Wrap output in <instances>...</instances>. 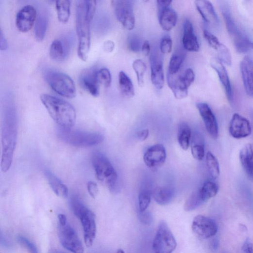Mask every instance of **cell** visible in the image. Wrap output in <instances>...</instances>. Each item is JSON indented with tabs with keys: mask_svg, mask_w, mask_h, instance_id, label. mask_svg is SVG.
Wrapping results in <instances>:
<instances>
[{
	"mask_svg": "<svg viewBox=\"0 0 253 253\" xmlns=\"http://www.w3.org/2000/svg\"><path fill=\"white\" fill-rule=\"evenodd\" d=\"M40 99L49 114L59 128L72 129L76 121V114L74 107L70 103L48 94H42Z\"/></svg>",
	"mask_w": 253,
	"mask_h": 253,
	"instance_id": "obj_2",
	"label": "cell"
},
{
	"mask_svg": "<svg viewBox=\"0 0 253 253\" xmlns=\"http://www.w3.org/2000/svg\"><path fill=\"white\" fill-rule=\"evenodd\" d=\"M59 238L62 246L67 250L76 253L84 252V247L75 230L67 222L59 224Z\"/></svg>",
	"mask_w": 253,
	"mask_h": 253,
	"instance_id": "obj_9",
	"label": "cell"
},
{
	"mask_svg": "<svg viewBox=\"0 0 253 253\" xmlns=\"http://www.w3.org/2000/svg\"><path fill=\"white\" fill-rule=\"evenodd\" d=\"M167 82L169 87L172 91L175 97L178 100H182L188 96L189 87L185 80L183 74L178 76L167 73Z\"/></svg>",
	"mask_w": 253,
	"mask_h": 253,
	"instance_id": "obj_20",
	"label": "cell"
},
{
	"mask_svg": "<svg viewBox=\"0 0 253 253\" xmlns=\"http://www.w3.org/2000/svg\"><path fill=\"white\" fill-rule=\"evenodd\" d=\"M159 21L162 30L169 32L176 26L178 15L173 9L168 7L159 12Z\"/></svg>",
	"mask_w": 253,
	"mask_h": 253,
	"instance_id": "obj_25",
	"label": "cell"
},
{
	"mask_svg": "<svg viewBox=\"0 0 253 253\" xmlns=\"http://www.w3.org/2000/svg\"><path fill=\"white\" fill-rule=\"evenodd\" d=\"M8 49L7 40L2 31H0V50L4 51Z\"/></svg>",
	"mask_w": 253,
	"mask_h": 253,
	"instance_id": "obj_52",
	"label": "cell"
},
{
	"mask_svg": "<svg viewBox=\"0 0 253 253\" xmlns=\"http://www.w3.org/2000/svg\"><path fill=\"white\" fill-rule=\"evenodd\" d=\"M211 66L216 71L225 92H226L228 101L229 102H232L233 91L230 77L226 67L218 59L213 60Z\"/></svg>",
	"mask_w": 253,
	"mask_h": 253,
	"instance_id": "obj_19",
	"label": "cell"
},
{
	"mask_svg": "<svg viewBox=\"0 0 253 253\" xmlns=\"http://www.w3.org/2000/svg\"><path fill=\"white\" fill-rule=\"evenodd\" d=\"M196 107L204 122L206 129L209 135L216 139L219 135V127L217 119L209 105L204 102L197 103Z\"/></svg>",
	"mask_w": 253,
	"mask_h": 253,
	"instance_id": "obj_13",
	"label": "cell"
},
{
	"mask_svg": "<svg viewBox=\"0 0 253 253\" xmlns=\"http://www.w3.org/2000/svg\"><path fill=\"white\" fill-rule=\"evenodd\" d=\"M118 253H124V252L122 249H119L118 251L117 252Z\"/></svg>",
	"mask_w": 253,
	"mask_h": 253,
	"instance_id": "obj_57",
	"label": "cell"
},
{
	"mask_svg": "<svg viewBox=\"0 0 253 253\" xmlns=\"http://www.w3.org/2000/svg\"><path fill=\"white\" fill-rule=\"evenodd\" d=\"M152 196V192L149 190H144L140 192L138 196L139 211H144L148 209L151 203Z\"/></svg>",
	"mask_w": 253,
	"mask_h": 253,
	"instance_id": "obj_39",
	"label": "cell"
},
{
	"mask_svg": "<svg viewBox=\"0 0 253 253\" xmlns=\"http://www.w3.org/2000/svg\"><path fill=\"white\" fill-rule=\"evenodd\" d=\"M241 251L245 253H253V244L249 238H247L241 247Z\"/></svg>",
	"mask_w": 253,
	"mask_h": 253,
	"instance_id": "obj_51",
	"label": "cell"
},
{
	"mask_svg": "<svg viewBox=\"0 0 253 253\" xmlns=\"http://www.w3.org/2000/svg\"><path fill=\"white\" fill-rule=\"evenodd\" d=\"M206 164L209 174L214 179L218 178L219 175V167L218 160L211 152H208L206 157Z\"/></svg>",
	"mask_w": 253,
	"mask_h": 253,
	"instance_id": "obj_36",
	"label": "cell"
},
{
	"mask_svg": "<svg viewBox=\"0 0 253 253\" xmlns=\"http://www.w3.org/2000/svg\"><path fill=\"white\" fill-rule=\"evenodd\" d=\"M119 85L121 94L127 98L134 97L135 94L133 83L125 72L120 71L118 75Z\"/></svg>",
	"mask_w": 253,
	"mask_h": 253,
	"instance_id": "obj_30",
	"label": "cell"
},
{
	"mask_svg": "<svg viewBox=\"0 0 253 253\" xmlns=\"http://www.w3.org/2000/svg\"><path fill=\"white\" fill-rule=\"evenodd\" d=\"M147 1H149V0H147Z\"/></svg>",
	"mask_w": 253,
	"mask_h": 253,
	"instance_id": "obj_59",
	"label": "cell"
},
{
	"mask_svg": "<svg viewBox=\"0 0 253 253\" xmlns=\"http://www.w3.org/2000/svg\"><path fill=\"white\" fill-rule=\"evenodd\" d=\"M17 242L21 245L23 246L31 252L37 253L38 252L36 246L29 239L22 236H19L17 238Z\"/></svg>",
	"mask_w": 253,
	"mask_h": 253,
	"instance_id": "obj_46",
	"label": "cell"
},
{
	"mask_svg": "<svg viewBox=\"0 0 253 253\" xmlns=\"http://www.w3.org/2000/svg\"><path fill=\"white\" fill-rule=\"evenodd\" d=\"M133 68L137 77L138 86H143L145 82L144 76L147 70L146 64L143 60L137 59L133 62Z\"/></svg>",
	"mask_w": 253,
	"mask_h": 253,
	"instance_id": "obj_38",
	"label": "cell"
},
{
	"mask_svg": "<svg viewBox=\"0 0 253 253\" xmlns=\"http://www.w3.org/2000/svg\"><path fill=\"white\" fill-rule=\"evenodd\" d=\"M70 203L73 213L81 221L85 243L87 247H91L97 233L95 216L91 210L84 204L77 195L72 197Z\"/></svg>",
	"mask_w": 253,
	"mask_h": 253,
	"instance_id": "obj_3",
	"label": "cell"
},
{
	"mask_svg": "<svg viewBox=\"0 0 253 253\" xmlns=\"http://www.w3.org/2000/svg\"><path fill=\"white\" fill-rule=\"evenodd\" d=\"M229 132L233 137L240 139L249 136L252 133V128L246 118L235 114L230 123Z\"/></svg>",
	"mask_w": 253,
	"mask_h": 253,
	"instance_id": "obj_14",
	"label": "cell"
},
{
	"mask_svg": "<svg viewBox=\"0 0 253 253\" xmlns=\"http://www.w3.org/2000/svg\"><path fill=\"white\" fill-rule=\"evenodd\" d=\"M75 1H76V3L83 2L82 0H75Z\"/></svg>",
	"mask_w": 253,
	"mask_h": 253,
	"instance_id": "obj_58",
	"label": "cell"
},
{
	"mask_svg": "<svg viewBox=\"0 0 253 253\" xmlns=\"http://www.w3.org/2000/svg\"><path fill=\"white\" fill-rule=\"evenodd\" d=\"M182 43L186 51L191 52H198L200 51L199 39L194 33L192 23L188 19H186L183 24Z\"/></svg>",
	"mask_w": 253,
	"mask_h": 253,
	"instance_id": "obj_17",
	"label": "cell"
},
{
	"mask_svg": "<svg viewBox=\"0 0 253 253\" xmlns=\"http://www.w3.org/2000/svg\"><path fill=\"white\" fill-rule=\"evenodd\" d=\"M185 59L184 54L182 53H174L169 65L168 72L172 75L177 74L179 71Z\"/></svg>",
	"mask_w": 253,
	"mask_h": 253,
	"instance_id": "obj_37",
	"label": "cell"
},
{
	"mask_svg": "<svg viewBox=\"0 0 253 253\" xmlns=\"http://www.w3.org/2000/svg\"><path fill=\"white\" fill-rule=\"evenodd\" d=\"M45 176L54 193L62 198H66L68 194L67 186L50 171L45 172Z\"/></svg>",
	"mask_w": 253,
	"mask_h": 253,
	"instance_id": "obj_28",
	"label": "cell"
},
{
	"mask_svg": "<svg viewBox=\"0 0 253 253\" xmlns=\"http://www.w3.org/2000/svg\"><path fill=\"white\" fill-rule=\"evenodd\" d=\"M59 138L64 143L78 148H87L98 145L104 140L103 135L98 133L59 128L57 131Z\"/></svg>",
	"mask_w": 253,
	"mask_h": 253,
	"instance_id": "obj_5",
	"label": "cell"
},
{
	"mask_svg": "<svg viewBox=\"0 0 253 253\" xmlns=\"http://www.w3.org/2000/svg\"><path fill=\"white\" fill-rule=\"evenodd\" d=\"M37 19V11L32 5H26L17 14L16 23L18 30L22 33L29 32Z\"/></svg>",
	"mask_w": 253,
	"mask_h": 253,
	"instance_id": "obj_12",
	"label": "cell"
},
{
	"mask_svg": "<svg viewBox=\"0 0 253 253\" xmlns=\"http://www.w3.org/2000/svg\"><path fill=\"white\" fill-rule=\"evenodd\" d=\"M239 159L243 169L251 181H253V145L248 144L241 150Z\"/></svg>",
	"mask_w": 253,
	"mask_h": 253,
	"instance_id": "obj_24",
	"label": "cell"
},
{
	"mask_svg": "<svg viewBox=\"0 0 253 253\" xmlns=\"http://www.w3.org/2000/svg\"><path fill=\"white\" fill-rule=\"evenodd\" d=\"M44 78L51 88L61 96L72 99L76 97V89L72 78L66 73L48 70Z\"/></svg>",
	"mask_w": 253,
	"mask_h": 253,
	"instance_id": "obj_7",
	"label": "cell"
},
{
	"mask_svg": "<svg viewBox=\"0 0 253 253\" xmlns=\"http://www.w3.org/2000/svg\"><path fill=\"white\" fill-rule=\"evenodd\" d=\"M55 2L59 20L63 23H67L70 17V0H56Z\"/></svg>",
	"mask_w": 253,
	"mask_h": 253,
	"instance_id": "obj_32",
	"label": "cell"
},
{
	"mask_svg": "<svg viewBox=\"0 0 253 253\" xmlns=\"http://www.w3.org/2000/svg\"><path fill=\"white\" fill-rule=\"evenodd\" d=\"M203 35L210 46L216 51L221 44L217 37L207 30L203 31Z\"/></svg>",
	"mask_w": 253,
	"mask_h": 253,
	"instance_id": "obj_45",
	"label": "cell"
},
{
	"mask_svg": "<svg viewBox=\"0 0 253 253\" xmlns=\"http://www.w3.org/2000/svg\"><path fill=\"white\" fill-rule=\"evenodd\" d=\"M115 48V43L111 40L105 41L103 44V49L107 52H111L114 50Z\"/></svg>",
	"mask_w": 253,
	"mask_h": 253,
	"instance_id": "obj_54",
	"label": "cell"
},
{
	"mask_svg": "<svg viewBox=\"0 0 253 253\" xmlns=\"http://www.w3.org/2000/svg\"><path fill=\"white\" fill-rule=\"evenodd\" d=\"M218 186L217 185L212 182H206L200 191L204 202L214 198L218 193Z\"/></svg>",
	"mask_w": 253,
	"mask_h": 253,
	"instance_id": "obj_35",
	"label": "cell"
},
{
	"mask_svg": "<svg viewBox=\"0 0 253 253\" xmlns=\"http://www.w3.org/2000/svg\"><path fill=\"white\" fill-rule=\"evenodd\" d=\"M115 12L118 20L126 30L131 31L134 29L135 20L131 0H125L123 4Z\"/></svg>",
	"mask_w": 253,
	"mask_h": 253,
	"instance_id": "obj_16",
	"label": "cell"
},
{
	"mask_svg": "<svg viewBox=\"0 0 253 253\" xmlns=\"http://www.w3.org/2000/svg\"><path fill=\"white\" fill-rule=\"evenodd\" d=\"M149 130L148 129H144L138 132L136 136L140 141H144V140H146L149 137Z\"/></svg>",
	"mask_w": 253,
	"mask_h": 253,
	"instance_id": "obj_53",
	"label": "cell"
},
{
	"mask_svg": "<svg viewBox=\"0 0 253 253\" xmlns=\"http://www.w3.org/2000/svg\"><path fill=\"white\" fill-rule=\"evenodd\" d=\"M172 1L173 0H157L159 12L166 8L170 7Z\"/></svg>",
	"mask_w": 253,
	"mask_h": 253,
	"instance_id": "obj_50",
	"label": "cell"
},
{
	"mask_svg": "<svg viewBox=\"0 0 253 253\" xmlns=\"http://www.w3.org/2000/svg\"><path fill=\"white\" fill-rule=\"evenodd\" d=\"M98 70L90 69L84 71L80 77L83 87L91 95L97 97L100 95L99 83L97 77Z\"/></svg>",
	"mask_w": 253,
	"mask_h": 253,
	"instance_id": "obj_22",
	"label": "cell"
},
{
	"mask_svg": "<svg viewBox=\"0 0 253 253\" xmlns=\"http://www.w3.org/2000/svg\"><path fill=\"white\" fill-rule=\"evenodd\" d=\"M173 42L171 38L168 36H164L160 43V51L162 53L168 54L171 52Z\"/></svg>",
	"mask_w": 253,
	"mask_h": 253,
	"instance_id": "obj_44",
	"label": "cell"
},
{
	"mask_svg": "<svg viewBox=\"0 0 253 253\" xmlns=\"http://www.w3.org/2000/svg\"><path fill=\"white\" fill-rule=\"evenodd\" d=\"M183 75L187 85L190 87L195 79V74L193 70L191 68H187Z\"/></svg>",
	"mask_w": 253,
	"mask_h": 253,
	"instance_id": "obj_48",
	"label": "cell"
},
{
	"mask_svg": "<svg viewBox=\"0 0 253 253\" xmlns=\"http://www.w3.org/2000/svg\"><path fill=\"white\" fill-rule=\"evenodd\" d=\"M87 189L92 198L95 199L99 193V188L97 184L92 181L89 182L87 184Z\"/></svg>",
	"mask_w": 253,
	"mask_h": 253,
	"instance_id": "obj_49",
	"label": "cell"
},
{
	"mask_svg": "<svg viewBox=\"0 0 253 253\" xmlns=\"http://www.w3.org/2000/svg\"><path fill=\"white\" fill-rule=\"evenodd\" d=\"M191 140V151L193 157L197 160H202L205 156V142L203 135L199 132L195 133Z\"/></svg>",
	"mask_w": 253,
	"mask_h": 253,
	"instance_id": "obj_26",
	"label": "cell"
},
{
	"mask_svg": "<svg viewBox=\"0 0 253 253\" xmlns=\"http://www.w3.org/2000/svg\"><path fill=\"white\" fill-rule=\"evenodd\" d=\"M92 162L97 179L104 183L110 191H115L118 176L108 159L102 153L96 152L92 154Z\"/></svg>",
	"mask_w": 253,
	"mask_h": 253,
	"instance_id": "obj_6",
	"label": "cell"
},
{
	"mask_svg": "<svg viewBox=\"0 0 253 253\" xmlns=\"http://www.w3.org/2000/svg\"><path fill=\"white\" fill-rule=\"evenodd\" d=\"M151 80L154 86L161 90L164 85V74L162 55L157 50H153L150 56Z\"/></svg>",
	"mask_w": 253,
	"mask_h": 253,
	"instance_id": "obj_11",
	"label": "cell"
},
{
	"mask_svg": "<svg viewBox=\"0 0 253 253\" xmlns=\"http://www.w3.org/2000/svg\"><path fill=\"white\" fill-rule=\"evenodd\" d=\"M138 217L140 222L147 226H150L153 221V217L152 213L148 211H139Z\"/></svg>",
	"mask_w": 253,
	"mask_h": 253,
	"instance_id": "obj_47",
	"label": "cell"
},
{
	"mask_svg": "<svg viewBox=\"0 0 253 253\" xmlns=\"http://www.w3.org/2000/svg\"><path fill=\"white\" fill-rule=\"evenodd\" d=\"M195 4L197 10L206 23L213 26L219 24L218 15L213 4L209 0H196Z\"/></svg>",
	"mask_w": 253,
	"mask_h": 253,
	"instance_id": "obj_21",
	"label": "cell"
},
{
	"mask_svg": "<svg viewBox=\"0 0 253 253\" xmlns=\"http://www.w3.org/2000/svg\"><path fill=\"white\" fill-rule=\"evenodd\" d=\"M97 77L99 83L106 88L109 87L111 83V75L109 70L103 68L97 72Z\"/></svg>",
	"mask_w": 253,
	"mask_h": 253,
	"instance_id": "obj_41",
	"label": "cell"
},
{
	"mask_svg": "<svg viewBox=\"0 0 253 253\" xmlns=\"http://www.w3.org/2000/svg\"><path fill=\"white\" fill-rule=\"evenodd\" d=\"M97 0H84L86 17L88 20L91 22L95 15L97 7Z\"/></svg>",
	"mask_w": 253,
	"mask_h": 253,
	"instance_id": "obj_42",
	"label": "cell"
},
{
	"mask_svg": "<svg viewBox=\"0 0 253 253\" xmlns=\"http://www.w3.org/2000/svg\"><path fill=\"white\" fill-rule=\"evenodd\" d=\"M141 40L135 35L130 36L128 39V47L129 49L135 52H138L142 49Z\"/></svg>",
	"mask_w": 253,
	"mask_h": 253,
	"instance_id": "obj_43",
	"label": "cell"
},
{
	"mask_svg": "<svg viewBox=\"0 0 253 253\" xmlns=\"http://www.w3.org/2000/svg\"><path fill=\"white\" fill-rule=\"evenodd\" d=\"M17 119L13 105L7 107L2 133L1 170L5 173L11 167L17 141Z\"/></svg>",
	"mask_w": 253,
	"mask_h": 253,
	"instance_id": "obj_1",
	"label": "cell"
},
{
	"mask_svg": "<svg viewBox=\"0 0 253 253\" xmlns=\"http://www.w3.org/2000/svg\"><path fill=\"white\" fill-rule=\"evenodd\" d=\"M48 18L43 15L39 16L36 19L34 29L35 38L38 42H42L45 38L47 27Z\"/></svg>",
	"mask_w": 253,
	"mask_h": 253,
	"instance_id": "obj_33",
	"label": "cell"
},
{
	"mask_svg": "<svg viewBox=\"0 0 253 253\" xmlns=\"http://www.w3.org/2000/svg\"><path fill=\"white\" fill-rule=\"evenodd\" d=\"M152 196L155 202L160 205L169 204L175 196L174 190L168 187H157L152 192Z\"/></svg>",
	"mask_w": 253,
	"mask_h": 253,
	"instance_id": "obj_27",
	"label": "cell"
},
{
	"mask_svg": "<svg viewBox=\"0 0 253 253\" xmlns=\"http://www.w3.org/2000/svg\"><path fill=\"white\" fill-rule=\"evenodd\" d=\"M70 47V42L67 38L54 40L50 49L51 58L56 62L64 61L69 53Z\"/></svg>",
	"mask_w": 253,
	"mask_h": 253,
	"instance_id": "obj_23",
	"label": "cell"
},
{
	"mask_svg": "<svg viewBox=\"0 0 253 253\" xmlns=\"http://www.w3.org/2000/svg\"><path fill=\"white\" fill-rule=\"evenodd\" d=\"M141 50L144 55L148 56L150 54L151 51V47L149 41L146 40L143 43Z\"/></svg>",
	"mask_w": 253,
	"mask_h": 253,
	"instance_id": "obj_55",
	"label": "cell"
},
{
	"mask_svg": "<svg viewBox=\"0 0 253 253\" xmlns=\"http://www.w3.org/2000/svg\"><path fill=\"white\" fill-rule=\"evenodd\" d=\"M216 51L218 53V59L220 61L228 66L232 65V56L230 51L227 46L221 44Z\"/></svg>",
	"mask_w": 253,
	"mask_h": 253,
	"instance_id": "obj_40",
	"label": "cell"
},
{
	"mask_svg": "<svg viewBox=\"0 0 253 253\" xmlns=\"http://www.w3.org/2000/svg\"><path fill=\"white\" fill-rule=\"evenodd\" d=\"M240 69L247 95L253 97V60L246 56L241 61Z\"/></svg>",
	"mask_w": 253,
	"mask_h": 253,
	"instance_id": "obj_18",
	"label": "cell"
},
{
	"mask_svg": "<svg viewBox=\"0 0 253 253\" xmlns=\"http://www.w3.org/2000/svg\"><path fill=\"white\" fill-rule=\"evenodd\" d=\"M58 219L59 224L64 225L67 222V217L64 214H60L58 216Z\"/></svg>",
	"mask_w": 253,
	"mask_h": 253,
	"instance_id": "obj_56",
	"label": "cell"
},
{
	"mask_svg": "<svg viewBox=\"0 0 253 253\" xmlns=\"http://www.w3.org/2000/svg\"><path fill=\"white\" fill-rule=\"evenodd\" d=\"M90 23L87 17L84 2L76 3V27L78 38V57L86 62L91 46Z\"/></svg>",
	"mask_w": 253,
	"mask_h": 253,
	"instance_id": "obj_4",
	"label": "cell"
},
{
	"mask_svg": "<svg viewBox=\"0 0 253 253\" xmlns=\"http://www.w3.org/2000/svg\"><path fill=\"white\" fill-rule=\"evenodd\" d=\"M204 202L202 198L200 190L193 192L186 201L184 210L186 212L194 210L202 205Z\"/></svg>",
	"mask_w": 253,
	"mask_h": 253,
	"instance_id": "obj_34",
	"label": "cell"
},
{
	"mask_svg": "<svg viewBox=\"0 0 253 253\" xmlns=\"http://www.w3.org/2000/svg\"><path fill=\"white\" fill-rule=\"evenodd\" d=\"M191 138V131L189 126L185 123L179 125L178 141L184 151H187L189 147Z\"/></svg>",
	"mask_w": 253,
	"mask_h": 253,
	"instance_id": "obj_31",
	"label": "cell"
},
{
	"mask_svg": "<svg viewBox=\"0 0 253 253\" xmlns=\"http://www.w3.org/2000/svg\"><path fill=\"white\" fill-rule=\"evenodd\" d=\"M236 51L245 53L253 51V41L241 31L231 37Z\"/></svg>",
	"mask_w": 253,
	"mask_h": 253,
	"instance_id": "obj_29",
	"label": "cell"
},
{
	"mask_svg": "<svg viewBox=\"0 0 253 253\" xmlns=\"http://www.w3.org/2000/svg\"><path fill=\"white\" fill-rule=\"evenodd\" d=\"M176 240L167 222L161 221L153 240L152 247L157 253H171L176 248Z\"/></svg>",
	"mask_w": 253,
	"mask_h": 253,
	"instance_id": "obj_8",
	"label": "cell"
},
{
	"mask_svg": "<svg viewBox=\"0 0 253 253\" xmlns=\"http://www.w3.org/2000/svg\"><path fill=\"white\" fill-rule=\"evenodd\" d=\"M166 157L165 147L161 144H157L151 147L146 152L144 161L148 167L155 168L162 166Z\"/></svg>",
	"mask_w": 253,
	"mask_h": 253,
	"instance_id": "obj_15",
	"label": "cell"
},
{
	"mask_svg": "<svg viewBox=\"0 0 253 253\" xmlns=\"http://www.w3.org/2000/svg\"><path fill=\"white\" fill-rule=\"evenodd\" d=\"M192 230L200 237L208 239L216 235L218 226L212 219L203 215H198L193 220Z\"/></svg>",
	"mask_w": 253,
	"mask_h": 253,
	"instance_id": "obj_10",
	"label": "cell"
}]
</instances>
